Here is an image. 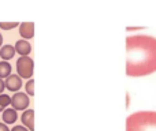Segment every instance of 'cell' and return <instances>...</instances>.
<instances>
[{
	"instance_id": "cell-1",
	"label": "cell",
	"mask_w": 156,
	"mask_h": 131,
	"mask_svg": "<svg viewBox=\"0 0 156 131\" xmlns=\"http://www.w3.org/2000/svg\"><path fill=\"white\" fill-rule=\"evenodd\" d=\"M156 72V38L149 34L126 37V75L138 78Z\"/></svg>"
},
{
	"instance_id": "cell-9",
	"label": "cell",
	"mask_w": 156,
	"mask_h": 131,
	"mask_svg": "<svg viewBox=\"0 0 156 131\" xmlns=\"http://www.w3.org/2000/svg\"><path fill=\"white\" fill-rule=\"evenodd\" d=\"M15 48H14L12 45H10V44H5V45H3L2 48H0V57H2L3 60H10L12 59L14 56H15Z\"/></svg>"
},
{
	"instance_id": "cell-12",
	"label": "cell",
	"mask_w": 156,
	"mask_h": 131,
	"mask_svg": "<svg viewBox=\"0 0 156 131\" xmlns=\"http://www.w3.org/2000/svg\"><path fill=\"white\" fill-rule=\"evenodd\" d=\"M10 104H11V97L3 93L0 94V112H2V109H5Z\"/></svg>"
},
{
	"instance_id": "cell-14",
	"label": "cell",
	"mask_w": 156,
	"mask_h": 131,
	"mask_svg": "<svg viewBox=\"0 0 156 131\" xmlns=\"http://www.w3.org/2000/svg\"><path fill=\"white\" fill-rule=\"evenodd\" d=\"M26 93L29 94V96H34V81H33L32 78H30L26 83Z\"/></svg>"
},
{
	"instance_id": "cell-13",
	"label": "cell",
	"mask_w": 156,
	"mask_h": 131,
	"mask_svg": "<svg viewBox=\"0 0 156 131\" xmlns=\"http://www.w3.org/2000/svg\"><path fill=\"white\" fill-rule=\"evenodd\" d=\"M16 26H19L18 22H0V29H3V30H10Z\"/></svg>"
},
{
	"instance_id": "cell-17",
	"label": "cell",
	"mask_w": 156,
	"mask_h": 131,
	"mask_svg": "<svg viewBox=\"0 0 156 131\" xmlns=\"http://www.w3.org/2000/svg\"><path fill=\"white\" fill-rule=\"evenodd\" d=\"M0 131H10V130H8V127L4 123H0Z\"/></svg>"
},
{
	"instance_id": "cell-10",
	"label": "cell",
	"mask_w": 156,
	"mask_h": 131,
	"mask_svg": "<svg viewBox=\"0 0 156 131\" xmlns=\"http://www.w3.org/2000/svg\"><path fill=\"white\" fill-rule=\"evenodd\" d=\"M18 119V115H16V109L14 108H10V109H4L3 112V120H4L5 124H12L16 122Z\"/></svg>"
},
{
	"instance_id": "cell-3",
	"label": "cell",
	"mask_w": 156,
	"mask_h": 131,
	"mask_svg": "<svg viewBox=\"0 0 156 131\" xmlns=\"http://www.w3.org/2000/svg\"><path fill=\"white\" fill-rule=\"evenodd\" d=\"M33 70H34V63L30 56H21L16 60V71L21 78L30 79L33 77Z\"/></svg>"
},
{
	"instance_id": "cell-8",
	"label": "cell",
	"mask_w": 156,
	"mask_h": 131,
	"mask_svg": "<svg viewBox=\"0 0 156 131\" xmlns=\"http://www.w3.org/2000/svg\"><path fill=\"white\" fill-rule=\"evenodd\" d=\"M21 120L25 127H27L29 131H34V111L26 109L21 116Z\"/></svg>"
},
{
	"instance_id": "cell-5",
	"label": "cell",
	"mask_w": 156,
	"mask_h": 131,
	"mask_svg": "<svg viewBox=\"0 0 156 131\" xmlns=\"http://www.w3.org/2000/svg\"><path fill=\"white\" fill-rule=\"evenodd\" d=\"M5 89H8L10 91H18L22 88V78L19 75L10 74L4 81Z\"/></svg>"
},
{
	"instance_id": "cell-2",
	"label": "cell",
	"mask_w": 156,
	"mask_h": 131,
	"mask_svg": "<svg viewBox=\"0 0 156 131\" xmlns=\"http://www.w3.org/2000/svg\"><path fill=\"white\" fill-rule=\"evenodd\" d=\"M126 131H156V112L140 111L126 119Z\"/></svg>"
},
{
	"instance_id": "cell-11",
	"label": "cell",
	"mask_w": 156,
	"mask_h": 131,
	"mask_svg": "<svg viewBox=\"0 0 156 131\" xmlns=\"http://www.w3.org/2000/svg\"><path fill=\"white\" fill-rule=\"evenodd\" d=\"M11 74V64L7 60L0 62V78H7Z\"/></svg>"
},
{
	"instance_id": "cell-7",
	"label": "cell",
	"mask_w": 156,
	"mask_h": 131,
	"mask_svg": "<svg viewBox=\"0 0 156 131\" xmlns=\"http://www.w3.org/2000/svg\"><path fill=\"white\" fill-rule=\"evenodd\" d=\"M14 48H15L16 53L21 55V56H27V55L32 52V45H30V43L29 41H26L25 38L16 41L15 45H14Z\"/></svg>"
},
{
	"instance_id": "cell-6",
	"label": "cell",
	"mask_w": 156,
	"mask_h": 131,
	"mask_svg": "<svg viewBox=\"0 0 156 131\" xmlns=\"http://www.w3.org/2000/svg\"><path fill=\"white\" fill-rule=\"evenodd\" d=\"M19 34L25 38V40H29L34 36V23L33 22H22L19 23Z\"/></svg>"
},
{
	"instance_id": "cell-15",
	"label": "cell",
	"mask_w": 156,
	"mask_h": 131,
	"mask_svg": "<svg viewBox=\"0 0 156 131\" xmlns=\"http://www.w3.org/2000/svg\"><path fill=\"white\" fill-rule=\"evenodd\" d=\"M10 131H29V129L25 127V126H15V127H12V130H10Z\"/></svg>"
},
{
	"instance_id": "cell-4",
	"label": "cell",
	"mask_w": 156,
	"mask_h": 131,
	"mask_svg": "<svg viewBox=\"0 0 156 131\" xmlns=\"http://www.w3.org/2000/svg\"><path fill=\"white\" fill-rule=\"evenodd\" d=\"M29 96L26 93H15L11 98V105L16 111H23L29 107Z\"/></svg>"
},
{
	"instance_id": "cell-18",
	"label": "cell",
	"mask_w": 156,
	"mask_h": 131,
	"mask_svg": "<svg viewBox=\"0 0 156 131\" xmlns=\"http://www.w3.org/2000/svg\"><path fill=\"white\" fill-rule=\"evenodd\" d=\"M2 44H3V36H2V33H0V47H2Z\"/></svg>"
},
{
	"instance_id": "cell-16",
	"label": "cell",
	"mask_w": 156,
	"mask_h": 131,
	"mask_svg": "<svg viewBox=\"0 0 156 131\" xmlns=\"http://www.w3.org/2000/svg\"><path fill=\"white\" fill-rule=\"evenodd\" d=\"M4 89H5V83H4V81H3V78H0V94L3 93Z\"/></svg>"
}]
</instances>
